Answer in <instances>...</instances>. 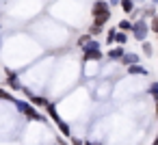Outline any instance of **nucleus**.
Here are the masks:
<instances>
[{"mask_svg": "<svg viewBox=\"0 0 158 145\" xmlns=\"http://www.w3.org/2000/svg\"><path fill=\"white\" fill-rule=\"evenodd\" d=\"M91 15H93V24L104 26L110 20V5H108V0H98V2H93Z\"/></svg>", "mask_w": 158, "mask_h": 145, "instance_id": "obj_1", "label": "nucleus"}, {"mask_svg": "<svg viewBox=\"0 0 158 145\" xmlns=\"http://www.w3.org/2000/svg\"><path fill=\"white\" fill-rule=\"evenodd\" d=\"M13 104H15V108H18V110H20V113H22L26 119H33V121H46V117H44V115H41V113H39V110H37V108H35L31 102L15 100Z\"/></svg>", "mask_w": 158, "mask_h": 145, "instance_id": "obj_2", "label": "nucleus"}, {"mask_svg": "<svg viewBox=\"0 0 158 145\" xmlns=\"http://www.w3.org/2000/svg\"><path fill=\"white\" fill-rule=\"evenodd\" d=\"M46 110H48V115L52 117V121L56 123V128H59V132H61L63 136H67V139H72V128H69V123H67V121H65V119H63V117H61L59 113H56V108H54V104H50V106H48Z\"/></svg>", "mask_w": 158, "mask_h": 145, "instance_id": "obj_3", "label": "nucleus"}, {"mask_svg": "<svg viewBox=\"0 0 158 145\" xmlns=\"http://www.w3.org/2000/svg\"><path fill=\"white\" fill-rule=\"evenodd\" d=\"M104 54H102V48H100V44L98 41H89L85 48H82V59L85 61H100Z\"/></svg>", "mask_w": 158, "mask_h": 145, "instance_id": "obj_4", "label": "nucleus"}, {"mask_svg": "<svg viewBox=\"0 0 158 145\" xmlns=\"http://www.w3.org/2000/svg\"><path fill=\"white\" fill-rule=\"evenodd\" d=\"M130 33H132V37H134L136 41H145L147 35H149V24L141 18V20H136V22L132 24V31H130Z\"/></svg>", "mask_w": 158, "mask_h": 145, "instance_id": "obj_5", "label": "nucleus"}, {"mask_svg": "<svg viewBox=\"0 0 158 145\" xmlns=\"http://www.w3.org/2000/svg\"><path fill=\"white\" fill-rule=\"evenodd\" d=\"M22 91L26 93V97H28V102H31V104H33L35 108H37V106H41V108H48V106L52 104V102H48L46 97H41V95H35V93H33V91H31L28 87H24Z\"/></svg>", "mask_w": 158, "mask_h": 145, "instance_id": "obj_6", "label": "nucleus"}, {"mask_svg": "<svg viewBox=\"0 0 158 145\" xmlns=\"http://www.w3.org/2000/svg\"><path fill=\"white\" fill-rule=\"evenodd\" d=\"M7 87L13 89V91H22V89H24V85L20 82V78H18L13 72H7Z\"/></svg>", "mask_w": 158, "mask_h": 145, "instance_id": "obj_7", "label": "nucleus"}, {"mask_svg": "<svg viewBox=\"0 0 158 145\" xmlns=\"http://www.w3.org/2000/svg\"><path fill=\"white\" fill-rule=\"evenodd\" d=\"M123 54H126L123 46H115L113 50H108V59H113V61H121V59H123Z\"/></svg>", "mask_w": 158, "mask_h": 145, "instance_id": "obj_8", "label": "nucleus"}, {"mask_svg": "<svg viewBox=\"0 0 158 145\" xmlns=\"http://www.w3.org/2000/svg\"><path fill=\"white\" fill-rule=\"evenodd\" d=\"M139 63V54H123V59H121V65L123 67H130V65H136Z\"/></svg>", "mask_w": 158, "mask_h": 145, "instance_id": "obj_9", "label": "nucleus"}, {"mask_svg": "<svg viewBox=\"0 0 158 145\" xmlns=\"http://www.w3.org/2000/svg\"><path fill=\"white\" fill-rule=\"evenodd\" d=\"M128 74H132V76H136V74H139V76H147V69L136 63V65H130V67H128Z\"/></svg>", "mask_w": 158, "mask_h": 145, "instance_id": "obj_10", "label": "nucleus"}, {"mask_svg": "<svg viewBox=\"0 0 158 145\" xmlns=\"http://www.w3.org/2000/svg\"><path fill=\"white\" fill-rule=\"evenodd\" d=\"M115 44H117V46H126V44H128V35H126V33H121V31H117Z\"/></svg>", "mask_w": 158, "mask_h": 145, "instance_id": "obj_11", "label": "nucleus"}, {"mask_svg": "<svg viewBox=\"0 0 158 145\" xmlns=\"http://www.w3.org/2000/svg\"><path fill=\"white\" fill-rule=\"evenodd\" d=\"M121 9L126 11V13H132V9H134V0H121Z\"/></svg>", "mask_w": 158, "mask_h": 145, "instance_id": "obj_12", "label": "nucleus"}, {"mask_svg": "<svg viewBox=\"0 0 158 145\" xmlns=\"http://www.w3.org/2000/svg\"><path fill=\"white\" fill-rule=\"evenodd\" d=\"M117 31H121V33H126V31H132V22H128V20H121V22H119V26H117Z\"/></svg>", "mask_w": 158, "mask_h": 145, "instance_id": "obj_13", "label": "nucleus"}, {"mask_svg": "<svg viewBox=\"0 0 158 145\" xmlns=\"http://www.w3.org/2000/svg\"><path fill=\"white\" fill-rule=\"evenodd\" d=\"M89 41H91V35H89V33H85V35H80V37H78V46H80V48H85Z\"/></svg>", "mask_w": 158, "mask_h": 145, "instance_id": "obj_14", "label": "nucleus"}, {"mask_svg": "<svg viewBox=\"0 0 158 145\" xmlns=\"http://www.w3.org/2000/svg\"><path fill=\"white\" fill-rule=\"evenodd\" d=\"M104 31V26H98V24H91V28H89V35L93 37V35H100Z\"/></svg>", "mask_w": 158, "mask_h": 145, "instance_id": "obj_15", "label": "nucleus"}, {"mask_svg": "<svg viewBox=\"0 0 158 145\" xmlns=\"http://www.w3.org/2000/svg\"><path fill=\"white\" fill-rule=\"evenodd\" d=\"M115 37H117V28L108 31V33H106V44H115Z\"/></svg>", "mask_w": 158, "mask_h": 145, "instance_id": "obj_16", "label": "nucleus"}, {"mask_svg": "<svg viewBox=\"0 0 158 145\" xmlns=\"http://www.w3.org/2000/svg\"><path fill=\"white\" fill-rule=\"evenodd\" d=\"M143 54H145V56H154V48H152L147 41H143Z\"/></svg>", "mask_w": 158, "mask_h": 145, "instance_id": "obj_17", "label": "nucleus"}, {"mask_svg": "<svg viewBox=\"0 0 158 145\" xmlns=\"http://www.w3.org/2000/svg\"><path fill=\"white\" fill-rule=\"evenodd\" d=\"M147 91H149V95H154V100L158 97V82H152L149 87H147Z\"/></svg>", "mask_w": 158, "mask_h": 145, "instance_id": "obj_18", "label": "nucleus"}, {"mask_svg": "<svg viewBox=\"0 0 158 145\" xmlns=\"http://www.w3.org/2000/svg\"><path fill=\"white\" fill-rule=\"evenodd\" d=\"M149 31H154V33L158 35V15H154V18H152V24H149Z\"/></svg>", "mask_w": 158, "mask_h": 145, "instance_id": "obj_19", "label": "nucleus"}, {"mask_svg": "<svg viewBox=\"0 0 158 145\" xmlns=\"http://www.w3.org/2000/svg\"><path fill=\"white\" fill-rule=\"evenodd\" d=\"M0 100H9V102H15V97H11L5 89H0Z\"/></svg>", "mask_w": 158, "mask_h": 145, "instance_id": "obj_20", "label": "nucleus"}, {"mask_svg": "<svg viewBox=\"0 0 158 145\" xmlns=\"http://www.w3.org/2000/svg\"><path fill=\"white\" fill-rule=\"evenodd\" d=\"M69 141H72V145H85V141H82V139H78V136H72Z\"/></svg>", "mask_w": 158, "mask_h": 145, "instance_id": "obj_21", "label": "nucleus"}, {"mask_svg": "<svg viewBox=\"0 0 158 145\" xmlns=\"http://www.w3.org/2000/svg\"><path fill=\"white\" fill-rule=\"evenodd\" d=\"M85 145H100V143H91V141H85Z\"/></svg>", "mask_w": 158, "mask_h": 145, "instance_id": "obj_22", "label": "nucleus"}, {"mask_svg": "<svg viewBox=\"0 0 158 145\" xmlns=\"http://www.w3.org/2000/svg\"><path fill=\"white\" fill-rule=\"evenodd\" d=\"M154 102H156V117H158V97H156Z\"/></svg>", "mask_w": 158, "mask_h": 145, "instance_id": "obj_23", "label": "nucleus"}, {"mask_svg": "<svg viewBox=\"0 0 158 145\" xmlns=\"http://www.w3.org/2000/svg\"><path fill=\"white\" fill-rule=\"evenodd\" d=\"M154 5H158V0H154Z\"/></svg>", "mask_w": 158, "mask_h": 145, "instance_id": "obj_24", "label": "nucleus"}, {"mask_svg": "<svg viewBox=\"0 0 158 145\" xmlns=\"http://www.w3.org/2000/svg\"><path fill=\"white\" fill-rule=\"evenodd\" d=\"M134 2H136V0H134Z\"/></svg>", "mask_w": 158, "mask_h": 145, "instance_id": "obj_25", "label": "nucleus"}]
</instances>
